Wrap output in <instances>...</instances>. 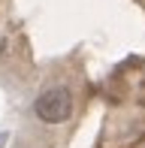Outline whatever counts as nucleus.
Returning a JSON list of instances; mask_svg holds the SVG:
<instances>
[{
    "label": "nucleus",
    "mask_w": 145,
    "mask_h": 148,
    "mask_svg": "<svg viewBox=\"0 0 145 148\" xmlns=\"http://www.w3.org/2000/svg\"><path fill=\"white\" fill-rule=\"evenodd\" d=\"M34 115L42 124H64L72 115V94L67 85H51L36 97L34 103Z\"/></svg>",
    "instance_id": "nucleus-1"
},
{
    "label": "nucleus",
    "mask_w": 145,
    "mask_h": 148,
    "mask_svg": "<svg viewBox=\"0 0 145 148\" xmlns=\"http://www.w3.org/2000/svg\"><path fill=\"white\" fill-rule=\"evenodd\" d=\"M3 142H6V136H0V148H3Z\"/></svg>",
    "instance_id": "nucleus-2"
}]
</instances>
